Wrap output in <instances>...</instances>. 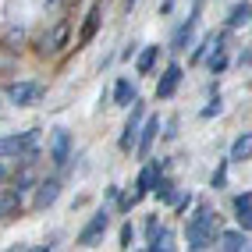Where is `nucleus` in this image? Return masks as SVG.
Wrapping results in <instances>:
<instances>
[{
	"label": "nucleus",
	"instance_id": "obj_1",
	"mask_svg": "<svg viewBox=\"0 0 252 252\" xmlns=\"http://www.w3.org/2000/svg\"><path fill=\"white\" fill-rule=\"evenodd\" d=\"M220 234V220H217L213 206H199L195 217H189V227H185V238H189V249H210Z\"/></svg>",
	"mask_w": 252,
	"mask_h": 252
},
{
	"label": "nucleus",
	"instance_id": "obj_2",
	"mask_svg": "<svg viewBox=\"0 0 252 252\" xmlns=\"http://www.w3.org/2000/svg\"><path fill=\"white\" fill-rule=\"evenodd\" d=\"M36 128H29V131H18V135H4L0 139V160H7V157H36Z\"/></svg>",
	"mask_w": 252,
	"mask_h": 252
},
{
	"label": "nucleus",
	"instance_id": "obj_3",
	"mask_svg": "<svg viewBox=\"0 0 252 252\" xmlns=\"http://www.w3.org/2000/svg\"><path fill=\"white\" fill-rule=\"evenodd\" d=\"M157 178H160V163H146V167H142V174H139V181H135V192L121 199V210H131L135 203H142V199L153 192Z\"/></svg>",
	"mask_w": 252,
	"mask_h": 252
},
{
	"label": "nucleus",
	"instance_id": "obj_4",
	"mask_svg": "<svg viewBox=\"0 0 252 252\" xmlns=\"http://www.w3.org/2000/svg\"><path fill=\"white\" fill-rule=\"evenodd\" d=\"M39 96H43V86H39V82H14V86L7 89V99H11L14 107H32Z\"/></svg>",
	"mask_w": 252,
	"mask_h": 252
},
{
	"label": "nucleus",
	"instance_id": "obj_5",
	"mask_svg": "<svg viewBox=\"0 0 252 252\" xmlns=\"http://www.w3.org/2000/svg\"><path fill=\"white\" fill-rule=\"evenodd\" d=\"M107 227H110V213H107V210L93 213V220L78 231V245H93V242H99V238L107 234Z\"/></svg>",
	"mask_w": 252,
	"mask_h": 252
},
{
	"label": "nucleus",
	"instance_id": "obj_6",
	"mask_svg": "<svg viewBox=\"0 0 252 252\" xmlns=\"http://www.w3.org/2000/svg\"><path fill=\"white\" fill-rule=\"evenodd\" d=\"M128 107H131V117L125 121V128H121V139H117V146H121V149H131V146H135V135H139V125H142V103H139V96L131 99Z\"/></svg>",
	"mask_w": 252,
	"mask_h": 252
},
{
	"label": "nucleus",
	"instance_id": "obj_7",
	"mask_svg": "<svg viewBox=\"0 0 252 252\" xmlns=\"http://www.w3.org/2000/svg\"><path fill=\"white\" fill-rule=\"evenodd\" d=\"M157 131H160V117H146V121L139 125V135H135V153L139 157H149V146H153V139H157Z\"/></svg>",
	"mask_w": 252,
	"mask_h": 252
},
{
	"label": "nucleus",
	"instance_id": "obj_8",
	"mask_svg": "<svg viewBox=\"0 0 252 252\" xmlns=\"http://www.w3.org/2000/svg\"><path fill=\"white\" fill-rule=\"evenodd\" d=\"M181 86V64H167L160 82H157V99H171Z\"/></svg>",
	"mask_w": 252,
	"mask_h": 252
},
{
	"label": "nucleus",
	"instance_id": "obj_9",
	"mask_svg": "<svg viewBox=\"0 0 252 252\" xmlns=\"http://www.w3.org/2000/svg\"><path fill=\"white\" fill-rule=\"evenodd\" d=\"M68 153H71V135L64 128H54V135H50V160L68 163Z\"/></svg>",
	"mask_w": 252,
	"mask_h": 252
},
{
	"label": "nucleus",
	"instance_id": "obj_10",
	"mask_svg": "<svg viewBox=\"0 0 252 252\" xmlns=\"http://www.w3.org/2000/svg\"><path fill=\"white\" fill-rule=\"evenodd\" d=\"M195 22H199V4H195V11L189 14V22H181V25L174 29V36H171V50H189L192 32H195Z\"/></svg>",
	"mask_w": 252,
	"mask_h": 252
},
{
	"label": "nucleus",
	"instance_id": "obj_11",
	"mask_svg": "<svg viewBox=\"0 0 252 252\" xmlns=\"http://www.w3.org/2000/svg\"><path fill=\"white\" fill-rule=\"evenodd\" d=\"M57 195H61V181L57 178H50V181H39L36 185V210H46V206H54L57 203Z\"/></svg>",
	"mask_w": 252,
	"mask_h": 252
},
{
	"label": "nucleus",
	"instance_id": "obj_12",
	"mask_svg": "<svg viewBox=\"0 0 252 252\" xmlns=\"http://www.w3.org/2000/svg\"><path fill=\"white\" fill-rule=\"evenodd\" d=\"M234 217H238V227L249 231L252 227V192L245 189L242 195H234Z\"/></svg>",
	"mask_w": 252,
	"mask_h": 252
},
{
	"label": "nucleus",
	"instance_id": "obj_13",
	"mask_svg": "<svg viewBox=\"0 0 252 252\" xmlns=\"http://www.w3.org/2000/svg\"><path fill=\"white\" fill-rule=\"evenodd\" d=\"M18 210H22V192L18 189H0V217L11 220Z\"/></svg>",
	"mask_w": 252,
	"mask_h": 252
},
{
	"label": "nucleus",
	"instance_id": "obj_14",
	"mask_svg": "<svg viewBox=\"0 0 252 252\" xmlns=\"http://www.w3.org/2000/svg\"><path fill=\"white\" fill-rule=\"evenodd\" d=\"M217 242H220V249H227V252H242V249H249V231H220Z\"/></svg>",
	"mask_w": 252,
	"mask_h": 252
},
{
	"label": "nucleus",
	"instance_id": "obj_15",
	"mask_svg": "<svg viewBox=\"0 0 252 252\" xmlns=\"http://www.w3.org/2000/svg\"><path fill=\"white\" fill-rule=\"evenodd\" d=\"M249 14H252V4H249V0H238V4L231 7V14H227V29H242V25H249Z\"/></svg>",
	"mask_w": 252,
	"mask_h": 252
},
{
	"label": "nucleus",
	"instance_id": "obj_16",
	"mask_svg": "<svg viewBox=\"0 0 252 252\" xmlns=\"http://www.w3.org/2000/svg\"><path fill=\"white\" fill-rule=\"evenodd\" d=\"M96 29H99V4L86 14V22H82V32H78V43L86 46V43H93V36H96Z\"/></svg>",
	"mask_w": 252,
	"mask_h": 252
},
{
	"label": "nucleus",
	"instance_id": "obj_17",
	"mask_svg": "<svg viewBox=\"0 0 252 252\" xmlns=\"http://www.w3.org/2000/svg\"><path fill=\"white\" fill-rule=\"evenodd\" d=\"M131 99H135V86H131V78H117V86H114V103H117V107H128Z\"/></svg>",
	"mask_w": 252,
	"mask_h": 252
},
{
	"label": "nucleus",
	"instance_id": "obj_18",
	"mask_svg": "<svg viewBox=\"0 0 252 252\" xmlns=\"http://www.w3.org/2000/svg\"><path fill=\"white\" fill-rule=\"evenodd\" d=\"M217 43H220V36H217V32H210V36H206V39H203V43H199L192 54H189V64H203V61H206V54H210Z\"/></svg>",
	"mask_w": 252,
	"mask_h": 252
},
{
	"label": "nucleus",
	"instance_id": "obj_19",
	"mask_svg": "<svg viewBox=\"0 0 252 252\" xmlns=\"http://www.w3.org/2000/svg\"><path fill=\"white\" fill-rule=\"evenodd\" d=\"M157 57H160V46H146L142 54H139V61H135V68H139V75H149V71H153V64H157Z\"/></svg>",
	"mask_w": 252,
	"mask_h": 252
},
{
	"label": "nucleus",
	"instance_id": "obj_20",
	"mask_svg": "<svg viewBox=\"0 0 252 252\" xmlns=\"http://www.w3.org/2000/svg\"><path fill=\"white\" fill-rule=\"evenodd\" d=\"M249 153H252V135L245 131V135L234 139V146H231V160H249Z\"/></svg>",
	"mask_w": 252,
	"mask_h": 252
},
{
	"label": "nucleus",
	"instance_id": "obj_21",
	"mask_svg": "<svg viewBox=\"0 0 252 252\" xmlns=\"http://www.w3.org/2000/svg\"><path fill=\"white\" fill-rule=\"evenodd\" d=\"M146 249H149V252H167V249H171V231L160 227L153 238H149V245H146Z\"/></svg>",
	"mask_w": 252,
	"mask_h": 252
},
{
	"label": "nucleus",
	"instance_id": "obj_22",
	"mask_svg": "<svg viewBox=\"0 0 252 252\" xmlns=\"http://www.w3.org/2000/svg\"><path fill=\"white\" fill-rule=\"evenodd\" d=\"M153 192L163 199V203H174V185L171 181H163V178H157V185H153Z\"/></svg>",
	"mask_w": 252,
	"mask_h": 252
},
{
	"label": "nucleus",
	"instance_id": "obj_23",
	"mask_svg": "<svg viewBox=\"0 0 252 252\" xmlns=\"http://www.w3.org/2000/svg\"><path fill=\"white\" fill-rule=\"evenodd\" d=\"M192 203H195V199H192V192H189V195L174 199V210H178V213H189V206H192Z\"/></svg>",
	"mask_w": 252,
	"mask_h": 252
},
{
	"label": "nucleus",
	"instance_id": "obj_24",
	"mask_svg": "<svg viewBox=\"0 0 252 252\" xmlns=\"http://www.w3.org/2000/svg\"><path fill=\"white\" fill-rule=\"evenodd\" d=\"M131 238H135V231H131V224L121 227V249H131Z\"/></svg>",
	"mask_w": 252,
	"mask_h": 252
},
{
	"label": "nucleus",
	"instance_id": "obj_25",
	"mask_svg": "<svg viewBox=\"0 0 252 252\" xmlns=\"http://www.w3.org/2000/svg\"><path fill=\"white\" fill-rule=\"evenodd\" d=\"M213 114H220V96L210 99V107H203V117H213Z\"/></svg>",
	"mask_w": 252,
	"mask_h": 252
},
{
	"label": "nucleus",
	"instance_id": "obj_26",
	"mask_svg": "<svg viewBox=\"0 0 252 252\" xmlns=\"http://www.w3.org/2000/svg\"><path fill=\"white\" fill-rule=\"evenodd\" d=\"M157 231H160V220H157V217H149V220H146V238H153Z\"/></svg>",
	"mask_w": 252,
	"mask_h": 252
},
{
	"label": "nucleus",
	"instance_id": "obj_27",
	"mask_svg": "<svg viewBox=\"0 0 252 252\" xmlns=\"http://www.w3.org/2000/svg\"><path fill=\"white\" fill-rule=\"evenodd\" d=\"M224 178H227V163H220V171L213 174V189H220V185H224Z\"/></svg>",
	"mask_w": 252,
	"mask_h": 252
},
{
	"label": "nucleus",
	"instance_id": "obj_28",
	"mask_svg": "<svg viewBox=\"0 0 252 252\" xmlns=\"http://www.w3.org/2000/svg\"><path fill=\"white\" fill-rule=\"evenodd\" d=\"M4 178H7V171H4V167H0V185H4Z\"/></svg>",
	"mask_w": 252,
	"mask_h": 252
},
{
	"label": "nucleus",
	"instance_id": "obj_29",
	"mask_svg": "<svg viewBox=\"0 0 252 252\" xmlns=\"http://www.w3.org/2000/svg\"><path fill=\"white\" fill-rule=\"evenodd\" d=\"M135 4H139V0H125V7H135Z\"/></svg>",
	"mask_w": 252,
	"mask_h": 252
}]
</instances>
